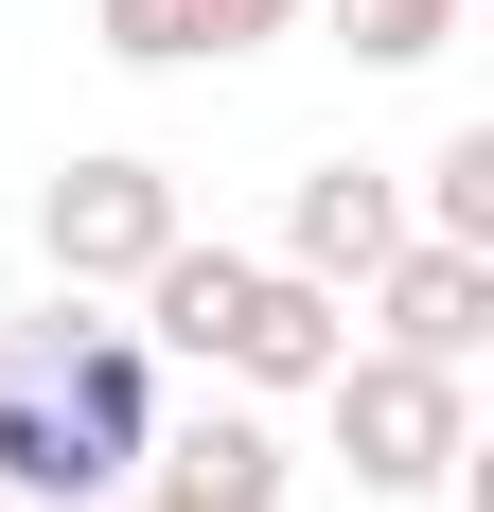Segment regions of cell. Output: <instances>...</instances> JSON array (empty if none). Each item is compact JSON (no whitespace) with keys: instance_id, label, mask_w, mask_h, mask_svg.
I'll return each mask as SVG.
<instances>
[{"instance_id":"cell-1","label":"cell","mask_w":494,"mask_h":512,"mask_svg":"<svg viewBox=\"0 0 494 512\" xmlns=\"http://www.w3.org/2000/svg\"><path fill=\"white\" fill-rule=\"evenodd\" d=\"M142 354H195L230 371V389H318V371L353 354V301L336 283H300V265H247V248H177L142 265Z\"/></svg>"},{"instance_id":"cell-2","label":"cell","mask_w":494,"mask_h":512,"mask_svg":"<svg viewBox=\"0 0 494 512\" xmlns=\"http://www.w3.org/2000/svg\"><path fill=\"white\" fill-rule=\"evenodd\" d=\"M0 389H36L106 477H142V442H159V354H142V318H89V301L0 318Z\"/></svg>"},{"instance_id":"cell-3","label":"cell","mask_w":494,"mask_h":512,"mask_svg":"<svg viewBox=\"0 0 494 512\" xmlns=\"http://www.w3.org/2000/svg\"><path fill=\"white\" fill-rule=\"evenodd\" d=\"M318 407H336L353 495H442V477L477 460V371H424V354H371V336H353V354L318 371Z\"/></svg>"},{"instance_id":"cell-4","label":"cell","mask_w":494,"mask_h":512,"mask_svg":"<svg viewBox=\"0 0 494 512\" xmlns=\"http://www.w3.org/2000/svg\"><path fill=\"white\" fill-rule=\"evenodd\" d=\"M177 230H195V212H177V177H159V159H124V142L53 159V195H36V265L71 283V301H89V283H142Z\"/></svg>"},{"instance_id":"cell-5","label":"cell","mask_w":494,"mask_h":512,"mask_svg":"<svg viewBox=\"0 0 494 512\" xmlns=\"http://www.w3.org/2000/svg\"><path fill=\"white\" fill-rule=\"evenodd\" d=\"M371 354H424V371H477L494 354V248H442V230H406L371 283Z\"/></svg>"},{"instance_id":"cell-6","label":"cell","mask_w":494,"mask_h":512,"mask_svg":"<svg viewBox=\"0 0 494 512\" xmlns=\"http://www.w3.org/2000/svg\"><path fill=\"white\" fill-rule=\"evenodd\" d=\"M142 477L177 512H283V442H265V407H159V442H142Z\"/></svg>"},{"instance_id":"cell-7","label":"cell","mask_w":494,"mask_h":512,"mask_svg":"<svg viewBox=\"0 0 494 512\" xmlns=\"http://www.w3.org/2000/svg\"><path fill=\"white\" fill-rule=\"evenodd\" d=\"M389 248H406V177H371V159H318V177L283 195V265H300V283H336V301H353Z\"/></svg>"},{"instance_id":"cell-8","label":"cell","mask_w":494,"mask_h":512,"mask_svg":"<svg viewBox=\"0 0 494 512\" xmlns=\"http://www.w3.org/2000/svg\"><path fill=\"white\" fill-rule=\"evenodd\" d=\"M318 18H336V53H353V71H424V53H442L477 0H318Z\"/></svg>"},{"instance_id":"cell-9","label":"cell","mask_w":494,"mask_h":512,"mask_svg":"<svg viewBox=\"0 0 494 512\" xmlns=\"http://www.w3.org/2000/svg\"><path fill=\"white\" fill-rule=\"evenodd\" d=\"M406 230H442V248H494V124H459L442 159H424V212Z\"/></svg>"},{"instance_id":"cell-10","label":"cell","mask_w":494,"mask_h":512,"mask_svg":"<svg viewBox=\"0 0 494 512\" xmlns=\"http://www.w3.org/2000/svg\"><path fill=\"white\" fill-rule=\"evenodd\" d=\"M106 53H124V71H212V53H195V0H106Z\"/></svg>"},{"instance_id":"cell-11","label":"cell","mask_w":494,"mask_h":512,"mask_svg":"<svg viewBox=\"0 0 494 512\" xmlns=\"http://www.w3.org/2000/svg\"><path fill=\"white\" fill-rule=\"evenodd\" d=\"M283 18H300V0H195V53H265Z\"/></svg>"},{"instance_id":"cell-12","label":"cell","mask_w":494,"mask_h":512,"mask_svg":"<svg viewBox=\"0 0 494 512\" xmlns=\"http://www.w3.org/2000/svg\"><path fill=\"white\" fill-rule=\"evenodd\" d=\"M124 512H177V495H159V477H142V495H124Z\"/></svg>"},{"instance_id":"cell-13","label":"cell","mask_w":494,"mask_h":512,"mask_svg":"<svg viewBox=\"0 0 494 512\" xmlns=\"http://www.w3.org/2000/svg\"><path fill=\"white\" fill-rule=\"evenodd\" d=\"M0 512H36V495H0Z\"/></svg>"}]
</instances>
